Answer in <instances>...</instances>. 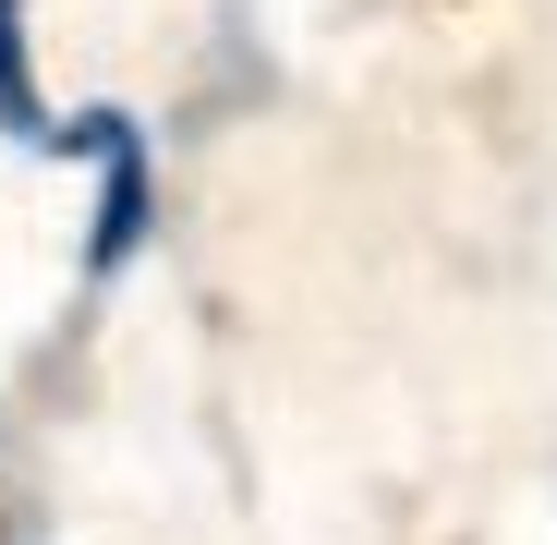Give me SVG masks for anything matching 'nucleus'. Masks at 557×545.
<instances>
[{
	"instance_id": "obj_1",
	"label": "nucleus",
	"mask_w": 557,
	"mask_h": 545,
	"mask_svg": "<svg viewBox=\"0 0 557 545\" xmlns=\"http://www.w3.org/2000/svg\"><path fill=\"white\" fill-rule=\"evenodd\" d=\"M85 146L110 158V182H98V267H122V255L146 243V158H134L122 122H85Z\"/></svg>"
},
{
	"instance_id": "obj_2",
	"label": "nucleus",
	"mask_w": 557,
	"mask_h": 545,
	"mask_svg": "<svg viewBox=\"0 0 557 545\" xmlns=\"http://www.w3.org/2000/svg\"><path fill=\"white\" fill-rule=\"evenodd\" d=\"M0 122H13V134H49V122H37V85H25V13H13V0H0Z\"/></svg>"
}]
</instances>
